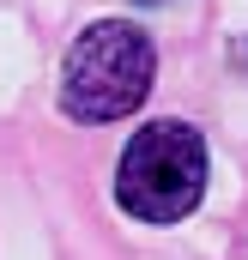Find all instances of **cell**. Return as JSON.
Returning <instances> with one entry per match:
<instances>
[{
    "mask_svg": "<svg viewBox=\"0 0 248 260\" xmlns=\"http://www.w3.org/2000/svg\"><path fill=\"white\" fill-rule=\"evenodd\" d=\"M151 37L127 18H97L91 30H79V43L61 61V109L73 121H121L145 103L151 91Z\"/></svg>",
    "mask_w": 248,
    "mask_h": 260,
    "instance_id": "cell-1",
    "label": "cell"
},
{
    "mask_svg": "<svg viewBox=\"0 0 248 260\" xmlns=\"http://www.w3.org/2000/svg\"><path fill=\"white\" fill-rule=\"evenodd\" d=\"M206 194V139L188 121H151L127 139L115 200L139 224H182Z\"/></svg>",
    "mask_w": 248,
    "mask_h": 260,
    "instance_id": "cell-2",
    "label": "cell"
},
{
    "mask_svg": "<svg viewBox=\"0 0 248 260\" xmlns=\"http://www.w3.org/2000/svg\"><path fill=\"white\" fill-rule=\"evenodd\" d=\"M139 6H158V0H139Z\"/></svg>",
    "mask_w": 248,
    "mask_h": 260,
    "instance_id": "cell-3",
    "label": "cell"
}]
</instances>
